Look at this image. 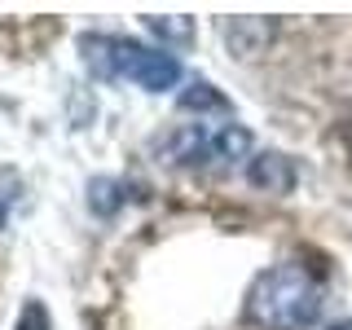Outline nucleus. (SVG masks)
Wrapping results in <instances>:
<instances>
[{"mask_svg":"<svg viewBox=\"0 0 352 330\" xmlns=\"http://www.w3.org/2000/svg\"><path fill=\"white\" fill-rule=\"evenodd\" d=\"M322 278L308 264H269L247 286L242 322L251 330H308L322 313Z\"/></svg>","mask_w":352,"mask_h":330,"instance_id":"nucleus-1","label":"nucleus"},{"mask_svg":"<svg viewBox=\"0 0 352 330\" xmlns=\"http://www.w3.org/2000/svg\"><path fill=\"white\" fill-rule=\"evenodd\" d=\"M80 58L97 80L115 84H141L146 93H168L181 84V62L172 53L146 49V44L128 40V36H80Z\"/></svg>","mask_w":352,"mask_h":330,"instance_id":"nucleus-2","label":"nucleus"},{"mask_svg":"<svg viewBox=\"0 0 352 330\" xmlns=\"http://www.w3.org/2000/svg\"><path fill=\"white\" fill-rule=\"evenodd\" d=\"M251 137L242 124H185L172 128L154 141V154L163 163H185V168H234V163L251 159Z\"/></svg>","mask_w":352,"mask_h":330,"instance_id":"nucleus-3","label":"nucleus"},{"mask_svg":"<svg viewBox=\"0 0 352 330\" xmlns=\"http://www.w3.org/2000/svg\"><path fill=\"white\" fill-rule=\"evenodd\" d=\"M247 181L251 185H260V190H269V194H291L295 190V163L286 159V154H256L251 159V168H247Z\"/></svg>","mask_w":352,"mask_h":330,"instance_id":"nucleus-4","label":"nucleus"},{"mask_svg":"<svg viewBox=\"0 0 352 330\" xmlns=\"http://www.w3.org/2000/svg\"><path fill=\"white\" fill-rule=\"evenodd\" d=\"M225 40H229V49H234L238 58L260 53L264 44L273 40V22H264V18H229L225 22Z\"/></svg>","mask_w":352,"mask_h":330,"instance_id":"nucleus-5","label":"nucleus"},{"mask_svg":"<svg viewBox=\"0 0 352 330\" xmlns=\"http://www.w3.org/2000/svg\"><path fill=\"white\" fill-rule=\"evenodd\" d=\"M124 207V181H115V176H93L88 181V212L97 220H110Z\"/></svg>","mask_w":352,"mask_h":330,"instance_id":"nucleus-6","label":"nucleus"},{"mask_svg":"<svg viewBox=\"0 0 352 330\" xmlns=\"http://www.w3.org/2000/svg\"><path fill=\"white\" fill-rule=\"evenodd\" d=\"M146 31H150V36H159L163 44H172V49H190V44H194V22H190V18L150 14V18H146Z\"/></svg>","mask_w":352,"mask_h":330,"instance_id":"nucleus-7","label":"nucleus"},{"mask_svg":"<svg viewBox=\"0 0 352 330\" xmlns=\"http://www.w3.org/2000/svg\"><path fill=\"white\" fill-rule=\"evenodd\" d=\"M176 106H181V110H220V115H225V110H229V97L220 93L216 84H207V80H194V84L185 88L181 97H176Z\"/></svg>","mask_w":352,"mask_h":330,"instance_id":"nucleus-8","label":"nucleus"},{"mask_svg":"<svg viewBox=\"0 0 352 330\" xmlns=\"http://www.w3.org/2000/svg\"><path fill=\"white\" fill-rule=\"evenodd\" d=\"M18 330H49V308L40 300H27L22 304V317H18Z\"/></svg>","mask_w":352,"mask_h":330,"instance_id":"nucleus-9","label":"nucleus"},{"mask_svg":"<svg viewBox=\"0 0 352 330\" xmlns=\"http://www.w3.org/2000/svg\"><path fill=\"white\" fill-rule=\"evenodd\" d=\"M5 220H9V198L0 194V229H5Z\"/></svg>","mask_w":352,"mask_h":330,"instance_id":"nucleus-10","label":"nucleus"},{"mask_svg":"<svg viewBox=\"0 0 352 330\" xmlns=\"http://www.w3.org/2000/svg\"><path fill=\"white\" fill-rule=\"evenodd\" d=\"M326 330H352V322H335V326H326Z\"/></svg>","mask_w":352,"mask_h":330,"instance_id":"nucleus-11","label":"nucleus"}]
</instances>
